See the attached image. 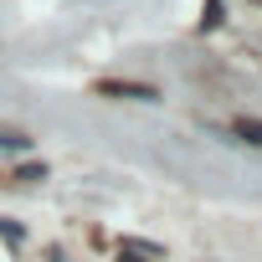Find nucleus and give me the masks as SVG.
<instances>
[{
	"label": "nucleus",
	"instance_id": "4",
	"mask_svg": "<svg viewBox=\"0 0 262 262\" xmlns=\"http://www.w3.org/2000/svg\"><path fill=\"white\" fill-rule=\"evenodd\" d=\"M236 134H242L247 144H262V123H236Z\"/></svg>",
	"mask_w": 262,
	"mask_h": 262
},
{
	"label": "nucleus",
	"instance_id": "6",
	"mask_svg": "<svg viewBox=\"0 0 262 262\" xmlns=\"http://www.w3.org/2000/svg\"><path fill=\"white\" fill-rule=\"evenodd\" d=\"M0 236H11V242H21V236H26V231H21V226H16V221H6V216H0Z\"/></svg>",
	"mask_w": 262,
	"mask_h": 262
},
{
	"label": "nucleus",
	"instance_id": "3",
	"mask_svg": "<svg viewBox=\"0 0 262 262\" xmlns=\"http://www.w3.org/2000/svg\"><path fill=\"white\" fill-rule=\"evenodd\" d=\"M211 26H221V0H206V16H201V31H211Z\"/></svg>",
	"mask_w": 262,
	"mask_h": 262
},
{
	"label": "nucleus",
	"instance_id": "1",
	"mask_svg": "<svg viewBox=\"0 0 262 262\" xmlns=\"http://www.w3.org/2000/svg\"><path fill=\"white\" fill-rule=\"evenodd\" d=\"M98 93L103 98H128V103H155L160 98L149 82H98Z\"/></svg>",
	"mask_w": 262,
	"mask_h": 262
},
{
	"label": "nucleus",
	"instance_id": "2",
	"mask_svg": "<svg viewBox=\"0 0 262 262\" xmlns=\"http://www.w3.org/2000/svg\"><path fill=\"white\" fill-rule=\"evenodd\" d=\"M0 149H11V155H26V149H31V139H26V134H16V128H0Z\"/></svg>",
	"mask_w": 262,
	"mask_h": 262
},
{
	"label": "nucleus",
	"instance_id": "5",
	"mask_svg": "<svg viewBox=\"0 0 262 262\" xmlns=\"http://www.w3.org/2000/svg\"><path fill=\"white\" fill-rule=\"evenodd\" d=\"M16 180H47V165H21V175Z\"/></svg>",
	"mask_w": 262,
	"mask_h": 262
},
{
	"label": "nucleus",
	"instance_id": "8",
	"mask_svg": "<svg viewBox=\"0 0 262 262\" xmlns=\"http://www.w3.org/2000/svg\"><path fill=\"white\" fill-rule=\"evenodd\" d=\"M257 6H262V0H257Z\"/></svg>",
	"mask_w": 262,
	"mask_h": 262
},
{
	"label": "nucleus",
	"instance_id": "7",
	"mask_svg": "<svg viewBox=\"0 0 262 262\" xmlns=\"http://www.w3.org/2000/svg\"><path fill=\"white\" fill-rule=\"evenodd\" d=\"M118 262H144V257H139V252H123V257H118Z\"/></svg>",
	"mask_w": 262,
	"mask_h": 262
}]
</instances>
